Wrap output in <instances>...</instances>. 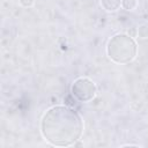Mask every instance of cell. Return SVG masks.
Instances as JSON below:
<instances>
[{
  "label": "cell",
  "mask_w": 148,
  "mask_h": 148,
  "mask_svg": "<svg viewBox=\"0 0 148 148\" xmlns=\"http://www.w3.org/2000/svg\"><path fill=\"white\" fill-rule=\"evenodd\" d=\"M80 116L67 106H53L43 117L42 134L54 146H69L82 134Z\"/></svg>",
  "instance_id": "obj_1"
},
{
  "label": "cell",
  "mask_w": 148,
  "mask_h": 148,
  "mask_svg": "<svg viewBox=\"0 0 148 148\" xmlns=\"http://www.w3.org/2000/svg\"><path fill=\"white\" fill-rule=\"evenodd\" d=\"M72 91H73V95L77 99H80L82 102H88L91 98H94L96 88H95V84L92 81H90L89 79H86V77H81L74 82V84L72 87Z\"/></svg>",
  "instance_id": "obj_3"
},
{
  "label": "cell",
  "mask_w": 148,
  "mask_h": 148,
  "mask_svg": "<svg viewBox=\"0 0 148 148\" xmlns=\"http://www.w3.org/2000/svg\"><path fill=\"white\" fill-rule=\"evenodd\" d=\"M135 43L132 38L125 35L114 36L108 45V53L112 60L116 62H128L135 56Z\"/></svg>",
  "instance_id": "obj_2"
},
{
  "label": "cell",
  "mask_w": 148,
  "mask_h": 148,
  "mask_svg": "<svg viewBox=\"0 0 148 148\" xmlns=\"http://www.w3.org/2000/svg\"><path fill=\"white\" fill-rule=\"evenodd\" d=\"M102 5L106 10H116L120 5V0H102Z\"/></svg>",
  "instance_id": "obj_4"
}]
</instances>
